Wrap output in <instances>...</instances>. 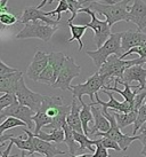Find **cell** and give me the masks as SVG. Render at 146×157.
<instances>
[{"label": "cell", "instance_id": "24", "mask_svg": "<svg viewBox=\"0 0 146 157\" xmlns=\"http://www.w3.org/2000/svg\"><path fill=\"white\" fill-rule=\"evenodd\" d=\"M112 115L115 117L116 119V123H118V125L120 128H125V127L129 126V125H131V124H135L136 122V119H137V115H138V111H130L128 113H112Z\"/></svg>", "mask_w": 146, "mask_h": 157}, {"label": "cell", "instance_id": "15", "mask_svg": "<svg viewBox=\"0 0 146 157\" xmlns=\"http://www.w3.org/2000/svg\"><path fill=\"white\" fill-rule=\"evenodd\" d=\"M121 80V79H120ZM122 83L130 84L133 82H138L139 83V88L138 91L142 92L146 90V68H143V66H133L130 67L125 71L123 78L121 80Z\"/></svg>", "mask_w": 146, "mask_h": 157}, {"label": "cell", "instance_id": "53", "mask_svg": "<svg viewBox=\"0 0 146 157\" xmlns=\"http://www.w3.org/2000/svg\"><path fill=\"white\" fill-rule=\"evenodd\" d=\"M125 157H128V156H125Z\"/></svg>", "mask_w": 146, "mask_h": 157}, {"label": "cell", "instance_id": "33", "mask_svg": "<svg viewBox=\"0 0 146 157\" xmlns=\"http://www.w3.org/2000/svg\"><path fill=\"white\" fill-rule=\"evenodd\" d=\"M16 95L12 93H6L2 96H0V113H2L6 108H8L9 105H12L14 102H16Z\"/></svg>", "mask_w": 146, "mask_h": 157}, {"label": "cell", "instance_id": "50", "mask_svg": "<svg viewBox=\"0 0 146 157\" xmlns=\"http://www.w3.org/2000/svg\"><path fill=\"white\" fill-rule=\"evenodd\" d=\"M78 2H80V4L82 5V6H83V5H86V1L87 0H77Z\"/></svg>", "mask_w": 146, "mask_h": 157}, {"label": "cell", "instance_id": "9", "mask_svg": "<svg viewBox=\"0 0 146 157\" xmlns=\"http://www.w3.org/2000/svg\"><path fill=\"white\" fill-rule=\"evenodd\" d=\"M80 13H86L91 17L90 22L85 25L87 28H90L91 30L94 31V43L96 44V46L98 48L102 47L105 44V41L111 37V26L108 25L106 21H100L99 18L96 17V13H94L88 7H83L80 10Z\"/></svg>", "mask_w": 146, "mask_h": 157}, {"label": "cell", "instance_id": "34", "mask_svg": "<svg viewBox=\"0 0 146 157\" xmlns=\"http://www.w3.org/2000/svg\"><path fill=\"white\" fill-rule=\"evenodd\" d=\"M131 54H138L139 57H142V59H146V43L145 44L141 45V46H137V47H133L131 49H129L128 52H126L123 55H122V60H125L126 57L129 56V55H131Z\"/></svg>", "mask_w": 146, "mask_h": 157}, {"label": "cell", "instance_id": "17", "mask_svg": "<svg viewBox=\"0 0 146 157\" xmlns=\"http://www.w3.org/2000/svg\"><path fill=\"white\" fill-rule=\"evenodd\" d=\"M32 142H33V148L35 153L42 154L46 157H55L57 155H65V151H62L56 147L52 142L45 141L42 139H39L32 133Z\"/></svg>", "mask_w": 146, "mask_h": 157}, {"label": "cell", "instance_id": "36", "mask_svg": "<svg viewBox=\"0 0 146 157\" xmlns=\"http://www.w3.org/2000/svg\"><path fill=\"white\" fill-rule=\"evenodd\" d=\"M98 140L100 141V144H103L106 149H113V150H115V151H118V153L122 150V149L120 148L119 144L115 142L114 140L108 139V138H100V139H98Z\"/></svg>", "mask_w": 146, "mask_h": 157}, {"label": "cell", "instance_id": "25", "mask_svg": "<svg viewBox=\"0 0 146 157\" xmlns=\"http://www.w3.org/2000/svg\"><path fill=\"white\" fill-rule=\"evenodd\" d=\"M65 55L62 52H52L48 54V64L52 67L56 77H58L60 70L65 61Z\"/></svg>", "mask_w": 146, "mask_h": 157}, {"label": "cell", "instance_id": "18", "mask_svg": "<svg viewBox=\"0 0 146 157\" xmlns=\"http://www.w3.org/2000/svg\"><path fill=\"white\" fill-rule=\"evenodd\" d=\"M91 111L94 115V125L90 128L89 136L95 135L97 132H108L111 127V124H110L108 118L104 116L102 108L91 105Z\"/></svg>", "mask_w": 146, "mask_h": 157}, {"label": "cell", "instance_id": "35", "mask_svg": "<svg viewBox=\"0 0 146 157\" xmlns=\"http://www.w3.org/2000/svg\"><path fill=\"white\" fill-rule=\"evenodd\" d=\"M0 22L2 23L5 26H10L15 24L16 22H18V18L12 13H5L0 16Z\"/></svg>", "mask_w": 146, "mask_h": 157}, {"label": "cell", "instance_id": "22", "mask_svg": "<svg viewBox=\"0 0 146 157\" xmlns=\"http://www.w3.org/2000/svg\"><path fill=\"white\" fill-rule=\"evenodd\" d=\"M81 111H80V118H81L82 128H83V133L89 136V132H90V127L89 124L94 122V115L91 111V105H86L85 102H81Z\"/></svg>", "mask_w": 146, "mask_h": 157}, {"label": "cell", "instance_id": "23", "mask_svg": "<svg viewBox=\"0 0 146 157\" xmlns=\"http://www.w3.org/2000/svg\"><path fill=\"white\" fill-rule=\"evenodd\" d=\"M63 131H64V144H68L69 147V153L71 155V157L75 156L77 150H80V147L78 146V142L74 139V131L68 125V123L63 125Z\"/></svg>", "mask_w": 146, "mask_h": 157}, {"label": "cell", "instance_id": "43", "mask_svg": "<svg viewBox=\"0 0 146 157\" xmlns=\"http://www.w3.org/2000/svg\"><path fill=\"white\" fill-rule=\"evenodd\" d=\"M14 138V134H6V135H0V144H2L6 141H10V139Z\"/></svg>", "mask_w": 146, "mask_h": 157}, {"label": "cell", "instance_id": "4", "mask_svg": "<svg viewBox=\"0 0 146 157\" xmlns=\"http://www.w3.org/2000/svg\"><path fill=\"white\" fill-rule=\"evenodd\" d=\"M104 86H106V82L103 76H100L99 72H95L87 79L85 83L71 85V92L73 94V98H77L79 100V103L83 102L82 96L88 95L90 98L91 103H95V95L100 90H103Z\"/></svg>", "mask_w": 146, "mask_h": 157}, {"label": "cell", "instance_id": "44", "mask_svg": "<svg viewBox=\"0 0 146 157\" xmlns=\"http://www.w3.org/2000/svg\"><path fill=\"white\" fill-rule=\"evenodd\" d=\"M139 141L143 146H146V132H143L139 134Z\"/></svg>", "mask_w": 146, "mask_h": 157}, {"label": "cell", "instance_id": "2", "mask_svg": "<svg viewBox=\"0 0 146 157\" xmlns=\"http://www.w3.org/2000/svg\"><path fill=\"white\" fill-rule=\"evenodd\" d=\"M131 0H121L114 5H105L100 2H91L88 5V8L91 9L94 13L100 14L105 16V21L108 23V25L113 26L115 23L120 21H126L128 20L129 8L128 5Z\"/></svg>", "mask_w": 146, "mask_h": 157}, {"label": "cell", "instance_id": "49", "mask_svg": "<svg viewBox=\"0 0 146 157\" xmlns=\"http://www.w3.org/2000/svg\"><path fill=\"white\" fill-rule=\"evenodd\" d=\"M139 132H141V133H143V132H146V122L144 123V125H143V126L141 127V130H139Z\"/></svg>", "mask_w": 146, "mask_h": 157}, {"label": "cell", "instance_id": "38", "mask_svg": "<svg viewBox=\"0 0 146 157\" xmlns=\"http://www.w3.org/2000/svg\"><path fill=\"white\" fill-rule=\"evenodd\" d=\"M145 99H146V91H142V92H138L136 98H135V101H133V110L135 111H138L141 109L144 103H145Z\"/></svg>", "mask_w": 146, "mask_h": 157}, {"label": "cell", "instance_id": "31", "mask_svg": "<svg viewBox=\"0 0 146 157\" xmlns=\"http://www.w3.org/2000/svg\"><path fill=\"white\" fill-rule=\"evenodd\" d=\"M146 122V100L145 103L141 107V109L138 110V115H137V119L135 122V127H133V135H137V133L139 132L141 127L144 125V123Z\"/></svg>", "mask_w": 146, "mask_h": 157}, {"label": "cell", "instance_id": "51", "mask_svg": "<svg viewBox=\"0 0 146 157\" xmlns=\"http://www.w3.org/2000/svg\"><path fill=\"white\" fill-rule=\"evenodd\" d=\"M5 28H6V26H5V25H4V24H2V23L0 22V32H1V31L4 30Z\"/></svg>", "mask_w": 146, "mask_h": 157}, {"label": "cell", "instance_id": "52", "mask_svg": "<svg viewBox=\"0 0 146 157\" xmlns=\"http://www.w3.org/2000/svg\"><path fill=\"white\" fill-rule=\"evenodd\" d=\"M54 1H55V0H49V1H48V5H52Z\"/></svg>", "mask_w": 146, "mask_h": 157}, {"label": "cell", "instance_id": "6", "mask_svg": "<svg viewBox=\"0 0 146 157\" xmlns=\"http://www.w3.org/2000/svg\"><path fill=\"white\" fill-rule=\"evenodd\" d=\"M102 111H103L104 116L108 118L110 124H111V127H110V130L108 132H97L96 133V136H100V138H108V139H112L114 140L115 142L119 144L120 146V148L126 151V150H128L129 146L133 144L135 140H139V135H133V136H130L128 134H123L122 132H121V128L119 127L118 125V123H116V119L115 117L112 115V113H108L106 109H103L102 108Z\"/></svg>", "mask_w": 146, "mask_h": 157}, {"label": "cell", "instance_id": "27", "mask_svg": "<svg viewBox=\"0 0 146 157\" xmlns=\"http://www.w3.org/2000/svg\"><path fill=\"white\" fill-rule=\"evenodd\" d=\"M69 24V28H70V31H71V35L72 37L70 38L68 41L71 43L73 40H77L78 43H79V52L82 51V48H83V43H82V36L85 35V32L87 30V26L86 25H75V24H73V23H68Z\"/></svg>", "mask_w": 146, "mask_h": 157}, {"label": "cell", "instance_id": "26", "mask_svg": "<svg viewBox=\"0 0 146 157\" xmlns=\"http://www.w3.org/2000/svg\"><path fill=\"white\" fill-rule=\"evenodd\" d=\"M35 136H38L39 139H42L45 141H48V142H55V144L64 142V131H63V128L54 130L50 133H46V132L43 131H40Z\"/></svg>", "mask_w": 146, "mask_h": 157}, {"label": "cell", "instance_id": "19", "mask_svg": "<svg viewBox=\"0 0 146 157\" xmlns=\"http://www.w3.org/2000/svg\"><path fill=\"white\" fill-rule=\"evenodd\" d=\"M23 77L22 71H16L13 74H7L0 76V93H12L15 94L17 84Z\"/></svg>", "mask_w": 146, "mask_h": 157}, {"label": "cell", "instance_id": "47", "mask_svg": "<svg viewBox=\"0 0 146 157\" xmlns=\"http://www.w3.org/2000/svg\"><path fill=\"white\" fill-rule=\"evenodd\" d=\"M74 157H93V155L91 154H82V155H78V156Z\"/></svg>", "mask_w": 146, "mask_h": 157}, {"label": "cell", "instance_id": "12", "mask_svg": "<svg viewBox=\"0 0 146 157\" xmlns=\"http://www.w3.org/2000/svg\"><path fill=\"white\" fill-rule=\"evenodd\" d=\"M127 22H133L137 25V30L146 29V2L143 0H133V5L129 8Z\"/></svg>", "mask_w": 146, "mask_h": 157}, {"label": "cell", "instance_id": "30", "mask_svg": "<svg viewBox=\"0 0 146 157\" xmlns=\"http://www.w3.org/2000/svg\"><path fill=\"white\" fill-rule=\"evenodd\" d=\"M56 79H57V77H56L54 70H53L52 67L48 64V66L46 67V69L43 70L42 72H41V75L39 76L38 82H41V83L48 84V85L53 86V85L55 84Z\"/></svg>", "mask_w": 146, "mask_h": 157}, {"label": "cell", "instance_id": "10", "mask_svg": "<svg viewBox=\"0 0 146 157\" xmlns=\"http://www.w3.org/2000/svg\"><path fill=\"white\" fill-rule=\"evenodd\" d=\"M35 113L29 108V107H25V105H21L18 101L14 102L12 105H9L8 108L2 111L0 113V121L2 118H7V117H15L24 122L27 125V128L29 130H32L33 132V121H32V117H33Z\"/></svg>", "mask_w": 146, "mask_h": 157}, {"label": "cell", "instance_id": "45", "mask_svg": "<svg viewBox=\"0 0 146 157\" xmlns=\"http://www.w3.org/2000/svg\"><path fill=\"white\" fill-rule=\"evenodd\" d=\"M21 157H46V156H40V155H37V154H31V155H29V156H26L25 151H22Z\"/></svg>", "mask_w": 146, "mask_h": 157}, {"label": "cell", "instance_id": "8", "mask_svg": "<svg viewBox=\"0 0 146 157\" xmlns=\"http://www.w3.org/2000/svg\"><path fill=\"white\" fill-rule=\"evenodd\" d=\"M81 67L77 64L72 56H66L60 70L58 77L52 87L60 88L63 91H71V83L74 78L80 76Z\"/></svg>", "mask_w": 146, "mask_h": 157}, {"label": "cell", "instance_id": "41", "mask_svg": "<svg viewBox=\"0 0 146 157\" xmlns=\"http://www.w3.org/2000/svg\"><path fill=\"white\" fill-rule=\"evenodd\" d=\"M7 2H8V0H1V2H0V16L5 13H8V7H7Z\"/></svg>", "mask_w": 146, "mask_h": 157}, {"label": "cell", "instance_id": "32", "mask_svg": "<svg viewBox=\"0 0 146 157\" xmlns=\"http://www.w3.org/2000/svg\"><path fill=\"white\" fill-rule=\"evenodd\" d=\"M70 9H69V5H68V1L66 0H60V4L57 6V8L52 10V12H46V15L47 16H52V15H57V18L56 21L60 22V16L63 13H69Z\"/></svg>", "mask_w": 146, "mask_h": 157}, {"label": "cell", "instance_id": "21", "mask_svg": "<svg viewBox=\"0 0 146 157\" xmlns=\"http://www.w3.org/2000/svg\"><path fill=\"white\" fill-rule=\"evenodd\" d=\"M23 131L25 132L26 138L22 136V135H20L18 138H15V136H14V138L10 139V141H12L14 144H16V147H17L18 149H21L22 151H29L30 155L31 154H35L33 142H32V133H33V132L31 131V130H29V128H26V127L23 128Z\"/></svg>", "mask_w": 146, "mask_h": 157}, {"label": "cell", "instance_id": "7", "mask_svg": "<svg viewBox=\"0 0 146 157\" xmlns=\"http://www.w3.org/2000/svg\"><path fill=\"white\" fill-rule=\"evenodd\" d=\"M15 95H16V99L21 105L29 107L35 113L40 110L42 102L47 99V95H42L40 93H35V92L31 91L30 88L26 86L24 77H22L20 79L16 91H15Z\"/></svg>", "mask_w": 146, "mask_h": 157}, {"label": "cell", "instance_id": "3", "mask_svg": "<svg viewBox=\"0 0 146 157\" xmlns=\"http://www.w3.org/2000/svg\"><path fill=\"white\" fill-rule=\"evenodd\" d=\"M121 39L122 32L112 33L111 37L105 41V44L102 47L97 48L96 51H87V55L94 61V64L97 69L103 66L111 55H118L120 59L122 57L123 51L121 46Z\"/></svg>", "mask_w": 146, "mask_h": 157}, {"label": "cell", "instance_id": "1", "mask_svg": "<svg viewBox=\"0 0 146 157\" xmlns=\"http://www.w3.org/2000/svg\"><path fill=\"white\" fill-rule=\"evenodd\" d=\"M146 64V59L137 57L133 60H122L118 55H111L108 59V61L98 69V72L100 76H103L106 85L111 83H114V79L123 78L125 71L130 67L133 66H144Z\"/></svg>", "mask_w": 146, "mask_h": 157}, {"label": "cell", "instance_id": "16", "mask_svg": "<svg viewBox=\"0 0 146 157\" xmlns=\"http://www.w3.org/2000/svg\"><path fill=\"white\" fill-rule=\"evenodd\" d=\"M146 43V33L143 31H133L128 30L126 32H122V39H121V46H122V51L123 54L128 52L129 49L133 47H137L141 45Z\"/></svg>", "mask_w": 146, "mask_h": 157}, {"label": "cell", "instance_id": "11", "mask_svg": "<svg viewBox=\"0 0 146 157\" xmlns=\"http://www.w3.org/2000/svg\"><path fill=\"white\" fill-rule=\"evenodd\" d=\"M32 21H41V22L52 26H58V23H60L55 21V20L49 18V16L46 15V12L37 8L35 6H27V7L24 8L21 17L18 18V22L26 24V23L32 22Z\"/></svg>", "mask_w": 146, "mask_h": 157}, {"label": "cell", "instance_id": "42", "mask_svg": "<svg viewBox=\"0 0 146 157\" xmlns=\"http://www.w3.org/2000/svg\"><path fill=\"white\" fill-rule=\"evenodd\" d=\"M13 144H14L12 142V141H10V142H9V144L7 146L6 150L0 153V157H10V156H9V153H10V150H12V147H13Z\"/></svg>", "mask_w": 146, "mask_h": 157}, {"label": "cell", "instance_id": "14", "mask_svg": "<svg viewBox=\"0 0 146 157\" xmlns=\"http://www.w3.org/2000/svg\"><path fill=\"white\" fill-rule=\"evenodd\" d=\"M48 66V54L38 51L35 52L33 60L31 61L29 64L27 69H26V75L27 78H30L33 82H38L39 76L41 75L43 70L46 69V67Z\"/></svg>", "mask_w": 146, "mask_h": 157}, {"label": "cell", "instance_id": "40", "mask_svg": "<svg viewBox=\"0 0 146 157\" xmlns=\"http://www.w3.org/2000/svg\"><path fill=\"white\" fill-rule=\"evenodd\" d=\"M91 2H100V4H105V5H114L116 2H119L118 0H87V4H91Z\"/></svg>", "mask_w": 146, "mask_h": 157}, {"label": "cell", "instance_id": "20", "mask_svg": "<svg viewBox=\"0 0 146 157\" xmlns=\"http://www.w3.org/2000/svg\"><path fill=\"white\" fill-rule=\"evenodd\" d=\"M77 98H73L72 105H71V111L66 117V123L73 131L79 132V133H83V128H82L81 118H80V111H81V107L78 105Z\"/></svg>", "mask_w": 146, "mask_h": 157}, {"label": "cell", "instance_id": "37", "mask_svg": "<svg viewBox=\"0 0 146 157\" xmlns=\"http://www.w3.org/2000/svg\"><path fill=\"white\" fill-rule=\"evenodd\" d=\"M95 147H96V150H95L93 157H108L110 156L108 149L100 144V141H99L98 139L95 140Z\"/></svg>", "mask_w": 146, "mask_h": 157}, {"label": "cell", "instance_id": "13", "mask_svg": "<svg viewBox=\"0 0 146 157\" xmlns=\"http://www.w3.org/2000/svg\"><path fill=\"white\" fill-rule=\"evenodd\" d=\"M105 94H108V98H110V100L108 102H105V101L100 100V98L98 96V93L95 95L96 98V102L95 103H90L93 105H102V108L103 109H106L108 110V108L110 109H113L115 110V111H119L121 113H128L130 111H133V105H130L129 102L127 101H123V102H120V101H118L113 96V93L111 91H103Z\"/></svg>", "mask_w": 146, "mask_h": 157}, {"label": "cell", "instance_id": "28", "mask_svg": "<svg viewBox=\"0 0 146 157\" xmlns=\"http://www.w3.org/2000/svg\"><path fill=\"white\" fill-rule=\"evenodd\" d=\"M74 139L77 141L78 144H79V147H80V150H90L91 153L96 150V147L95 146V140H90L88 136H87L85 133H79V132H75L74 131Z\"/></svg>", "mask_w": 146, "mask_h": 157}, {"label": "cell", "instance_id": "29", "mask_svg": "<svg viewBox=\"0 0 146 157\" xmlns=\"http://www.w3.org/2000/svg\"><path fill=\"white\" fill-rule=\"evenodd\" d=\"M27 127L24 122H22L20 119L15 117H7L5 118V121L1 124H0V135H4V132L8 131L10 128H14V127Z\"/></svg>", "mask_w": 146, "mask_h": 157}, {"label": "cell", "instance_id": "54", "mask_svg": "<svg viewBox=\"0 0 146 157\" xmlns=\"http://www.w3.org/2000/svg\"><path fill=\"white\" fill-rule=\"evenodd\" d=\"M0 2H1V0H0Z\"/></svg>", "mask_w": 146, "mask_h": 157}, {"label": "cell", "instance_id": "5", "mask_svg": "<svg viewBox=\"0 0 146 157\" xmlns=\"http://www.w3.org/2000/svg\"><path fill=\"white\" fill-rule=\"evenodd\" d=\"M57 30H58V26L48 25L41 21H32L24 24V28L16 35V38L17 39L37 38L45 43H48Z\"/></svg>", "mask_w": 146, "mask_h": 157}, {"label": "cell", "instance_id": "39", "mask_svg": "<svg viewBox=\"0 0 146 157\" xmlns=\"http://www.w3.org/2000/svg\"><path fill=\"white\" fill-rule=\"evenodd\" d=\"M16 71H18V70L15 69V68H12V67L7 66L4 61L0 60V76L7 75V74H13V72H16Z\"/></svg>", "mask_w": 146, "mask_h": 157}, {"label": "cell", "instance_id": "48", "mask_svg": "<svg viewBox=\"0 0 146 157\" xmlns=\"http://www.w3.org/2000/svg\"><path fill=\"white\" fill-rule=\"evenodd\" d=\"M141 155L144 157H146V146H144V148L141 150Z\"/></svg>", "mask_w": 146, "mask_h": 157}, {"label": "cell", "instance_id": "46", "mask_svg": "<svg viewBox=\"0 0 146 157\" xmlns=\"http://www.w3.org/2000/svg\"><path fill=\"white\" fill-rule=\"evenodd\" d=\"M48 1H49V0H42V1H41V2L39 4V6H37V8L41 9V8H42V7H43V6H45V5L48 4Z\"/></svg>", "mask_w": 146, "mask_h": 157}]
</instances>
